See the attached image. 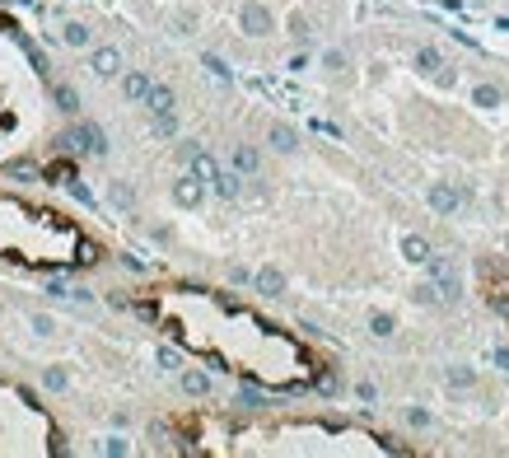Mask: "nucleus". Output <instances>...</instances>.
Returning <instances> with one entry per match:
<instances>
[{
	"label": "nucleus",
	"mask_w": 509,
	"mask_h": 458,
	"mask_svg": "<svg viewBox=\"0 0 509 458\" xmlns=\"http://www.w3.org/2000/svg\"><path fill=\"white\" fill-rule=\"evenodd\" d=\"M0 257H15L29 267H79V262L89 267L98 262V248L56 211L0 197Z\"/></svg>",
	"instance_id": "nucleus-1"
},
{
	"label": "nucleus",
	"mask_w": 509,
	"mask_h": 458,
	"mask_svg": "<svg viewBox=\"0 0 509 458\" xmlns=\"http://www.w3.org/2000/svg\"><path fill=\"white\" fill-rule=\"evenodd\" d=\"M117 66H122V56H117L112 47H98V52H93V70H98V75H112Z\"/></svg>",
	"instance_id": "nucleus-2"
},
{
	"label": "nucleus",
	"mask_w": 509,
	"mask_h": 458,
	"mask_svg": "<svg viewBox=\"0 0 509 458\" xmlns=\"http://www.w3.org/2000/svg\"><path fill=\"white\" fill-rule=\"evenodd\" d=\"M155 112H173V94H169V84H150V98H145Z\"/></svg>",
	"instance_id": "nucleus-3"
},
{
	"label": "nucleus",
	"mask_w": 509,
	"mask_h": 458,
	"mask_svg": "<svg viewBox=\"0 0 509 458\" xmlns=\"http://www.w3.org/2000/svg\"><path fill=\"white\" fill-rule=\"evenodd\" d=\"M243 24L248 33H266V10L262 5H243Z\"/></svg>",
	"instance_id": "nucleus-4"
},
{
	"label": "nucleus",
	"mask_w": 509,
	"mask_h": 458,
	"mask_svg": "<svg viewBox=\"0 0 509 458\" xmlns=\"http://www.w3.org/2000/svg\"><path fill=\"white\" fill-rule=\"evenodd\" d=\"M75 141L89 150V155H103V136H98V127H84V131H75Z\"/></svg>",
	"instance_id": "nucleus-5"
},
{
	"label": "nucleus",
	"mask_w": 509,
	"mask_h": 458,
	"mask_svg": "<svg viewBox=\"0 0 509 458\" xmlns=\"http://www.w3.org/2000/svg\"><path fill=\"white\" fill-rule=\"evenodd\" d=\"M234 169H243V174H257V150L238 145V150H234Z\"/></svg>",
	"instance_id": "nucleus-6"
},
{
	"label": "nucleus",
	"mask_w": 509,
	"mask_h": 458,
	"mask_svg": "<svg viewBox=\"0 0 509 458\" xmlns=\"http://www.w3.org/2000/svg\"><path fill=\"white\" fill-rule=\"evenodd\" d=\"M126 98H140V103H145V98H150V79L145 75H126Z\"/></svg>",
	"instance_id": "nucleus-7"
},
{
	"label": "nucleus",
	"mask_w": 509,
	"mask_h": 458,
	"mask_svg": "<svg viewBox=\"0 0 509 458\" xmlns=\"http://www.w3.org/2000/svg\"><path fill=\"white\" fill-rule=\"evenodd\" d=\"M430 206H434V211H444V215H448V211L458 206V197H453V192H448V188H434V192H430Z\"/></svg>",
	"instance_id": "nucleus-8"
},
{
	"label": "nucleus",
	"mask_w": 509,
	"mask_h": 458,
	"mask_svg": "<svg viewBox=\"0 0 509 458\" xmlns=\"http://www.w3.org/2000/svg\"><path fill=\"white\" fill-rule=\"evenodd\" d=\"M416 61H420V70H430V75H444V70H439V52H434V47H425Z\"/></svg>",
	"instance_id": "nucleus-9"
},
{
	"label": "nucleus",
	"mask_w": 509,
	"mask_h": 458,
	"mask_svg": "<svg viewBox=\"0 0 509 458\" xmlns=\"http://www.w3.org/2000/svg\"><path fill=\"white\" fill-rule=\"evenodd\" d=\"M407 257H411V262H430V248H425L420 238H407Z\"/></svg>",
	"instance_id": "nucleus-10"
},
{
	"label": "nucleus",
	"mask_w": 509,
	"mask_h": 458,
	"mask_svg": "<svg viewBox=\"0 0 509 458\" xmlns=\"http://www.w3.org/2000/svg\"><path fill=\"white\" fill-rule=\"evenodd\" d=\"M271 141H276V150H294V131L276 127V131H271Z\"/></svg>",
	"instance_id": "nucleus-11"
},
{
	"label": "nucleus",
	"mask_w": 509,
	"mask_h": 458,
	"mask_svg": "<svg viewBox=\"0 0 509 458\" xmlns=\"http://www.w3.org/2000/svg\"><path fill=\"white\" fill-rule=\"evenodd\" d=\"M197 197H201V188H197V183H183V188H178V201H183V206H192Z\"/></svg>",
	"instance_id": "nucleus-12"
},
{
	"label": "nucleus",
	"mask_w": 509,
	"mask_h": 458,
	"mask_svg": "<svg viewBox=\"0 0 509 458\" xmlns=\"http://www.w3.org/2000/svg\"><path fill=\"white\" fill-rule=\"evenodd\" d=\"M66 43H75V47H79V43H89V33L79 29V24H70V29H66Z\"/></svg>",
	"instance_id": "nucleus-13"
},
{
	"label": "nucleus",
	"mask_w": 509,
	"mask_h": 458,
	"mask_svg": "<svg viewBox=\"0 0 509 458\" xmlns=\"http://www.w3.org/2000/svg\"><path fill=\"white\" fill-rule=\"evenodd\" d=\"M257 281H262L266 290H271V295H276V290H280V276H276V271H262V276H257Z\"/></svg>",
	"instance_id": "nucleus-14"
},
{
	"label": "nucleus",
	"mask_w": 509,
	"mask_h": 458,
	"mask_svg": "<svg viewBox=\"0 0 509 458\" xmlns=\"http://www.w3.org/2000/svg\"><path fill=\"white\" fill-rule=\"evenodd\" d=\"M187 393H206V379L201 374H187Z\"/></svg>",
	"instance_id": "nucleus-15"
}]
</instances>
